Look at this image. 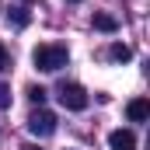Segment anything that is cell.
Listing matches in <instances>:
<instances>
[{"label": "cell", "mask_w": 150, "mask_h": 150, "mask_svg": "<svg viewBox=\"0 0 150 150\" xmlns=\"http://www.w3.org/2000/svg\"><path fill=\"white\" fill-rule=\"evenodd\" d=\"M32 63H35L42 74H56V70H63V67L70 63V52H67V45H56V42H49V45H35Z\"/></svg>", "instance_id": "obj_1"}, {"label": "cell", "mask_w": 150, "mask_h": 150, "mask_svg": "<svg viewBox=\"0 0 150 150\" xmlns=\"http://www.w3.org/2000/svg\"><path fill=\"white\" fill-rule=\"evenodd\" d=\"M59 105L63 108H70V112H84L87 108V91L80 87V84H59Z\"/></svg>", "instance_id": "obj_2"}, {"label": "cell", "mask_w": 150, "mask_h": 150, "mask_svg": "<svg viewBox=\"0 0 150 150\" xmlns=\"http://www.w3.org/2000/svg\"><path fill=\"white\" fill-rule=\"evenodd\" d=\"M28 129H32V136H52L56 133V115L38 105L35 112L28 115Z\"/></svg>", "instance_id": "obj_3"}, {"label": "cell", "mask_w": 150, "mask_h": 150, "mask_svg": "<svg viewBox=\"0 0 150 150\" xmlns=\"http://www.w3.org/2000/svg\"><path fill=\"white\" fill-rule=\"evenodd\" d=\"M108 147L112 150H136V133L133 129H115V133H108Z\"/></svg>", "instance_id": "obj_4"}, {"label": "cell", "mask_w": 150, "mask_h": 150, "mask_svg": "<svg viewBox=\"0 0 150 150\" xmlns=\"http://www.w3.org/2000/svg\"><path fill=\"white\" fill-rule=\"evenodd\" d=\"M126 115H129V122H147L150 119V101L147 98H133L126 105Z\"/></svg>", "instance_id": "obj_5"}, {"label": "cell", "mask_w": 150, "mask_h": 150, "mask_svg": "<svg viewBox=\"0 0 150 150\" xmlns=\"http://www.w3.org/2000/svg\"><path fill=\"white\" fill-rule=\"evenodd\" d=\"M94 28L105 32V35H115V32H119V21H115L112 14H94Z\"/></svg>", "instance_id": "obj_6"}, {"label": "cell", "mask_w": 150, "mask_h": 150, "mask_svg": "<svg viewBox=\"0 0 150 150\" xmlns=\"http://www.w3.org/2000/svg\"><path fill=\"white\" fill-rule=\"evenodd\" d=\"M108 59H115V63H129V59H133V49L122 45V42H112V45H108Z\"/></svg>", "instance_id": "obj_7"}, {"label": "cell", "mask_w": 150, "mask_h": 150, "mask_svg": "<svg viewBox=\"0 0 150 150\" xmlns=\"http://www.w3.org/2000/svg\"><path fill=\"white\" fill-rule=\"evenodd\" d=\"M7 21H11L14 28H25V25H28V11H25V7H11V14H7Z\"/></svg>", "instance_id": "obj_8"}, {"label": "cell", "mask_w": 150, "mask_h": 150, "mask_svg": "<svg viewBox=\"0 0 150 150\" xmlns=\"http://www.w3.org/2000/svg\"><path fill=\"white\" fill-rule=\"evenodd\" d=\"M28 98H32L35 105H42V101H45V87H42V84H32V87H28Z\"/></svg>", "instance_id": "obj_9"}, {"label": "cell", "mask_w": 150, "mask_h": 150, "mask_svg": "<svg viewBox=\"0 0 150 150\" xmlns=\"http://www.w3.org/2000/svg\"><path fill=\"white\" fill-rule=\"evenodd\" d=\"M11 70V52H7V45L0 42V74H7Z\"/></svg>", "instance_id": "obj_10"}, {"label": "cell", "mask_w": 150, "mask_h": 150, "mask_svg": "<svg viewBox=\"0 0 150 150\" xmlns=\"http://www.w3.org/2000/svg\"><path fill=\"white\" fill-rule=\"evenodd\" d=\"M0 108H11V87L0 80Z\"/></svg>", "instance_id": "obj_11"}, {"label": "cell", "mask_w": 150, "mask_h": 150, "mask_svg": "<svg viewBox=\"0 0 150 150\" xmlns=\"http://www.w3.org/2000/svg\"><path fill=\"white\" fill-rule=\"evenodd\" d=\"M25 150H38V147H25Z\"/></svg>", "instance_id": "obj_12"}, {"label": "cell", "mask_w": 150, "mask_h": 150, "mask_svg": "<svg viewBox=\"0 0 150 150\" xmlns=\"http://www.w3.org/2000/svg\"><path fill=\"white\" fill-rule=\"evenodd\" d=\"M74 4H77V0H74Z\"/></svg>", "instance_id": "obj_13"}]
</instances>
